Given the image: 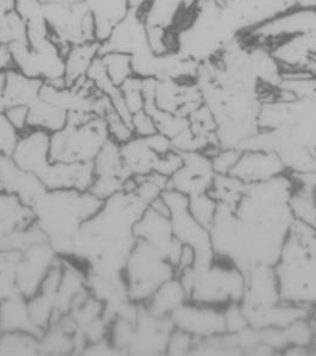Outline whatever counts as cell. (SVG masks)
Segmentation results:
<instances>
[{"label":"cell","mask_w":316,"mask_h":356,"mask_svg":"<svg viewBox=\"0 0 316 356\" xmlns=\"http://www.w3.org/2000/svg\"><path fill=\"white\" fill-rule=\"evenodd\" d=\"M103 203L90 191L47 190L31 209L48 243L58 257H69L80 229Z\"/></svg>","instance_id":"cell-1"},{"label":"cell","mask_w":316,"mask_h":356,"mask_svg":"<svg viewBox=\"0 0 316 356\" xmlns=\"http://www.w3.org/2000/svg\"><path fill=\"white\" fill-rule=\"evenodd\" d=\"M49 147V133L29 129L19 134L11 156L21 168L36 175L47 190L90 191L94 181L93 162H51Z\"/></svg>","instance_id":"cell-2"},{"label":"cell","mask_w":316,"mask_h":356,"mask_svg":"<svg viewBox=\"0 0 316 356\" xmlns=\"http://www.w3.org/2000/svg\"><path fill=\"white\" fill-rule=\"evenodd\" d=\"M275 270L283 302L316 307V259L290 232Z\"/></svg>","instance_id":"cell-3"},{"label":"cell","mask_w":316,"mask_h":356,"mask_svg":"<svg viewBox=\"0 0 316 356\" xmlns=\"http://www.w3.org/2000/svg\"><path fill=\"white\" fill-rule=\"evenodd\" d=\"M128 298L144 304L151 298L160 285L176 277L174 266L152 245L135 241L123 272Z\"/></svg>","instance_id":"cell-4"},{"label":"cell","mask_w":316,"mask_h":356,"mask_svg":"<svg viewBox=\"0 0 316 356\" xmlns=\"http://www.w3.org/2000/svg\"><path fill=\"white\" fill-rule=\"evenodd\" d=\"M110 140L106 122L95 116L83 124H66L50 134L49 158L61 163H90Z\"/></svg>","instance_id":"cell-5"},{"label":"cell","mask_w":316,"mask_h":356,"mask_svg":"<svg viewBox=\"0 0 316 356\" xmlns=\"http://www.w3.org/2000/svg\"><path fill=\"white\" fill-rule=\"evenodd\" d=\"M41 242L48 241L36 224L33 209L16 195L0 192V250L23 252Z\"/></svg>","instance_id":"cell-6"},{"label":"cell","mask_w":316,"mask_h":356,"mask_svg":"<svg viewBox=\"0 0 316 356\" xmlns=\"http://www.w3.org/2000/svg\"><path fill=\"white\" fill-rule=\"evenodd\" d=\"M162 197L170 210V222L174 235L182 245H190L197 253L194 267L201 268L210 265L215 259L210 229L197 222L189 211L188 197L177 191L165 190Z\"/></svg>","instance_id":"cell-7"},{"label":"cell","mask_w":316,"mask_h":356,"mask_svg":"<svg viewBox=\"0 0 316 356\" xmlns=\"http://www.w3.org/2000/svg\"><path fill=\"white\" fill-rule=\"evenodd\" d=\"M93 170L94 181L90 192L101 200H106L123 191L126 181L133 177L124 162L120 145L112 141L111 138L94 159Z\"/></svg>","instance_id":"cell-8"},{"label":"cell","mask_w":316,"mask_h":356,"mask_svg":"<svg viewBox=\"0 0 316 356\" xmlns=\"http://www.w3.org/2000/svg\"><path fill=\"white\" fill-rule=\"evenodd\" d=\"M58 260L60 257L48 242L30 245L21 252L17 265V287L19 293L26 299L35 296Z\"/></svg>","instance_id":"cell-9"},{"label":"cell","mask_w":316,"mask_h":356,"mask_svg":"<svg viewBox=\"0 0 316 356\" xmlns=\"http://www.w3.org/2000/svg\"><path fill=\"white\" fill-rule=\"evenodd\" d=\"M170 318L180 330L188 332L197 340L222 335L226 332L224 309L197 302H185L174 311Z\"/></svg>","instance_id":"cell-10"},{"label":"cell","mask_w":316,"mask_h":356,"mask_svg":"<svg viewBox=\"0 0 316 356\" xmlns=\"http://www.w3.org/2000/svg\"><path fill=\"white\" fill-rule=\"evenodd\" d=\"M137 240L156 248L176 268L183 245L174 235L170 217L160 215L148 207L133 228Z\"/></svg>","instance_id":"cell-11"},{"label":"cell","mask_w":316,"mask_h":356,"mask_svg":"<svg viewBox=\"0 0 316 356\" xmlns=\"http://www.w3.org/2000/svg\"><path fill=\"white\" fill-rule=\"evenodd\" d=\"M182 155L183 165L169 179L168 188L177 191L188 198L208 193L217 175L213 170L212 159L203 152L182 153Z\"/></svg>","instance_id":"cell-12"},{"label":"cell","mask_w":316,"mask_h":356,"mask_svg":"<svg viewBox=\"0 0 316 356\" xmlns=\"http://www.w3.org/2000/svg\"><path fill=\"white\" fill-rule=\"evenodd\" d=\"M148 49L147 21L140 11L132 8L115 25L108 40L100 43V54L107 51H119L132 56Z\"/></svg>","instance_id":"cell-13"},{"label":"cell","mask_w":316,"mask_h":356,"mask_svg":"<svg viewBox=\"0 0 316 356\" xmlns=\"http://www.w3.org/2000/svg\"><path fill=\"white\" fill-rule=\"evenodd\" d=\"M285 166L272 150H242L230 175L245 184H258L285 175Z\"/></svg>","instance_id":"cell-14"},{"label":"cell","mask_w":316,"mask_h":356,"mask_svg":"<svg viewBox=\"0 0 316 356\" xmlns=\"http://www.w3.org/2000/svg\"><path fill=\"white\" fill-rule=\"evenodd\" d=\"M45 191L40 179L18 166L11 154H0V192L16 195L31 207Z\"/></svg>","instance_id":"cell-15"},{"label":"cell","mask_w":316,"mask_h":356,"mask_svg":"<svg viewBox=\"0 0 316 356\" xmlns=\"http://www.w3.org/2000/svg\"><path fill=\"white\" fill-rule=\"evenodd\" d=\"M95 22V38L103 43L111 36L115 25L130 13L128 0H85Z\"/></svg>","instance_id":"cell-16"},{"label":"cell","mask_w":316,"mask_h":356,"mask_svg":"<svg viewBox=\"0 0 316 356\" xmlns=\"http://www.w3.org/2000/svg\"><path fill=\"white\" fill-rule=\"evenodd\" d=\"M120 153L133 177L148 175L155 172L157 162L162 156L152 148L147 137H133L120 145Z\"/></svg>","instance_id":"cell-17"},{"label":"cell","mask_w":316,"mask_h":356,"mask_svg":"<svg viewBox=\"0 0 316 356\" xmlns=\"http://www.w3.org/2000/svg\"><path fill=\"white\" fill-rule=\"evenodd\" d=\"M44 81L30 78L16 68L6 71V86H5L3 106L4 111L13 105H28L40 98V91Z\"/></svg>","instance_id":"cell-18"},{"label":"cell","mask_w":316,"mask_h":356,"mask_svg":"<svg viewBox=\"0 0 316 356\" xmlns=\"http://www.w3.org/2000/svg\"><path fill=\"white\" fill-rule=\"evenodd\" d=\"M99 54V42H83L70 47L65 56V79L68 88L86 78L90 65Z\"/></svg>","instance_id":"cell-19"},{"label":"cell","mask_w":316,"mask_h":356,"mask_svg":"<svg viewBox=\"0 0 316 356\" xmlns=\"http://www.w3.org/2000/svg\"><path fill=\"white\" fill-rule=\"evenodd\" d=\"M0 327L3 332H31L40 337L30 318L28 299L21 293L0 302Z\"/></svg>","instance_id":"cell-20"},{"label":"cell","mask_w":316,"mask_h":356,"mask_svg":"<svg viewBox=\"0 0 316 356\" xmlns=\"http://www.w3.org/2000/svg\"><path fill=\"white\" fill-rule=\"evenodd\" d=\"M188 294L176 277L165 282L152 294L148 302H144L145 307L153 315L170 317L174 311L188 302Z\"/></svg>","instance_id":"cell-21"},{"label":"cell","mask_w":316,"mask_h":356,"mask_svg":"<svg viewBox=\"0 0 316 356\" xmlns=\"http://www.w3.org/2000/svg\"><path fill=\"white\" fill-rule=\"evenodd\" d=\"M67 115L66 110L38 98L29 106V129L56 133L66 127Z\"/></svg>","instance_id":"cell-22"},{"label":"cell","mask_w":316,"mask_h":356,"mask_svg":"<svg viewBox=\"0 0 316 356\" xmlns=\"http://www.w3.org/2000/svg\"><path fill=\"white\" fill-rule=\"evenodd\" d=\"M40 337L31 332H4L0 335V355H40Z\"/></svg>","instance_id":"cell-23"},{"label":"cell","mask_w":316,"mask_h":356,"mask_svg":"<svg viewBox=\"0 0 316 356\" xmlns=\"http://www.w3.org/2000/svg\"><path fill=\"white\" fill-rule=\"evenodd\" d=\"M21 252L0 250V302L19 293L17 287V265Z\"/></svg>","instance_id":"cell-24"},{"label":"cell","mask_w":316,"mask_h":356,"mask_svg":"<svg viewBox=\"0 0 316 356\" xmlns=\"http://www.w3.org/2000/svg\"><path fill=\"white\" fill-rule=\"evenodd\" d=\"M107 74L117 88H120L126 80L133 75L132 56L119 51H107L100 54Z\"/></svg>","instance_id":"cell-25"},{"label":"cell","mask_w":316,"mask_h":356,"mask_svg":"<svg viewBox=\"0 0 316 356\" xmlns=\"http://www.w3.org/2000/svg\"><path fill=\"white\" fill-rule=\"evenodd\" d=\"M188 200L189 211L194 216V218L206 228L210 229L218 210V202L210 193L194 195L188 198Z\"/></svg>","instance_id":"cell-26"},{"label":"cell","mask_w":316,"mask_h":356,"mask_svg":"<svg viewBox=\"0 0 316 356\" xmlns=\"http://www.w3.org/2000/svg\"><path fill=\"white\" fill-rule=\"evenodd\" d=\"M101 118H103L106 122L107 131H108L110 138L115 143L122 145L135 137V133L132 130L131 125L126 123L119 116V113L115 111L113 105L107 108Z\"/></svg>","instance_id":"cell-27"},{"label":"cell","mask_w":316,"mask_h":356,"mask_svg":"<svg viewBox=\"0 0 316 356\" xmlns=\"http://www.w3.org/2000/svg\"><path fill=\"white\" fill-rule=\"evenodd\" d=\"M120 91L132 115L144 110L143 79L132 75L120 86Z\"/></svg>","instance_id":"cell-28"},{"label":"cell","mask_w":316,"mask_h":356,"mask_svg":"<svg viewBox=\"0 0 316 356\" xmlns=\"http://www.w3.org/2000/svg\"><path fill=\"white\" fill-rule=\"evenodd\" d=\"M197 339L188 332L175 327L169 336L167 354L169 355H185L193 352Z\"/></svg>","instance_id":"cell-29"},{"label":"cell","mask_w":316,"mask_h":356,"mask_svg":"<svg viewBox=\"0 0 316 356\" xmlns=\"http://www.w3.org/2000/svg\"><path fill=\"white\" fill-rule=\"evenodd\" d=\"M44 3L42 0H15V10L26 24L44 18Z\"/></svg>","instance_id":"cell-30"},{"label":"cell","mask_w":316,"mask_h":356,"mask_svg":"<svg viewBox=\"0 0 316 356\" xmlns=\"http://www.w3.org/2000/svg\"><path fill=\"white\" fill-rule=\"evenodd\" d=\"M4 116L17 133L22 134L29 130V106L13 105L6 108Z\"/></svg>","instance_id":"cell-31"},{"label":"cell","mask_w":316,"mask_h":356,"mask_svg":"<svg viewBox=\"0 0 316 356\" xmlns=\"http://www.w3.org/2000/svg\"><path fill=\"white\" fill-rule=\"evenodd\" d=\"M131 127L137 137H149L158 133L155 120L145 110L132 115Z\"/></svg>","instance_id":"cell-32"},{"label":"cell","mask_w":316,"mask_h":356,"mask_svg":"<svg viewBox=\"0 0 316 356\" xmlns=\"http://www.w3.org/2000/svg\"><path fill=\"white\" fill-rule=\"evenodd\" d=\"M42 1H48V3H58V4L63 5H75L85 1V0H42Z\"/></svg>","instance_id":"cell-33"},{"label":"cell","mask_w":316,"mask_h":356,"mask_svg":"<svg viewBox=\"0 0 316 356\" xmlns=\"http://www.w3.org/2000/svg\"><path fill=\"white\" fill-rule=\"evenodd\" d=\"M1 332H1V327H0V335H1Z\"/></svg>","instance_id":"cell-34"}]
</instances>
